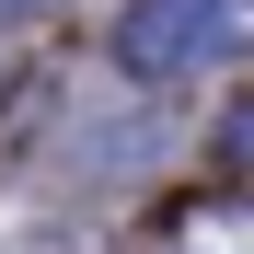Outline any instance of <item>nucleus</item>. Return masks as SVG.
I'll return each instance as SVG.
<instances>
[{
  "instance_id": "obj_1",
  "label": "nucleus",
  "mask_w": 254,
  "mask_h": 254,
  "mask_svg": "<svg viewBox=\"0 0 254 254\" xmlns=\"http://www.w3.org/2000/svg\"><path fill=\"white\" fill-rule=\"evenodd\" d=\"M116 58L139 81H196L220 58H254V0H127Z\"/></svg>"
},
{
  "instance_id": "obj_2",
  "label": "nucleus",
  "mask_w": 254,
  "mask_h": 254,
  "mask_svg": "<svg viewBox=\"0 0 254 254\" xmlns=\"http://www.w3.org/2000/svg\"><path fill=\"white\" fill-rule=\"evenodd\" d=\"M185 254H254V208H196V220H185Z\"/></svg>"
},
{
  "instance_id": "obj_3",
  "label": "nucleus",
  "mask_w": 254,
  "mask_h": 254,
  "mask_svg": "<svg viewBox=\"0 0 254 254\" xmlns=\"http://www.w3.org/2000/svg\"><path fill=\"white\" fill-rule=\"evenodd\" d=\"M231 150H243V162H254V104H243V116H231Z\"/></svg>"
}]
</instances>
